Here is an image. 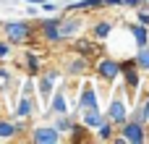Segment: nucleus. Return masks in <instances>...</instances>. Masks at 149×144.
<instances>
[{
    "label": "nucleus",
    "instance_id": "16",
    "mask_svg": "<svg viewBox=\"0 0 149 144\" xmlns=\"http://www.w3.org/2000/svg\"><path fill=\"white\" fill-rule=\"evenodd\" d=\"M89 71V60H86V55H73V58H68V63H65V73L68 76H84Z\"/></svg>",
    "mask_w": 149,
    "mask_h": 144
},
{
    "label": "nucleus",
    "instance_id": "3",
    "mask_svg": "<svg viewBox=\"0 0 149 144\" xmlns=\"http://www.w3.org/2000/svg\"><path fill=\"white\" fill-rule=\"evenodd\" d=\"M3 34H5V42L8 45H26L34 34L31 24L29 21H8L3 26Z\"/></svg>",
    "mask_w": 149,
    "mask_h": 144
},
{
    "label": "nucleus",
    "instance_id": "25",
    "mask_svg": "<svg viewBox=\"0 0 149 144\" xmlns=\"http://www.w3.org/2000/svg\"><path fill=\"white\" fill-rule=\"evenodd\" d=\"M134 18H136L139 24H147V26H149V10L144 8V5H141V8H136V16H134Z\"/></svg>",
    "mask_w": 149,
    "mask_h": 144
},
{
    "label": "nucleus",
    "instance_id": "4",
    "mask_svg": "<svg viewBox=\"0 0 149 144\" xmlns=\"http://www.w3.org/2000/svg\"><path fill=\"white\" fill-rule=\"evenodd\" d=\"M120 81H123V87H126L128 92H139V87H141V81H144V73L139 71V66H136L134 58L120 60Z\"/></svg>",
    "mask_w": 149,
    "mask_h": 144
},
{
    "label": "nucleus",
    "instance_id": "2",
    "mask_svg": "<svg viewBox=\"0 0 149 144\" xmlns=\"http://www.w3.org/2000/svg\"><path fill=\"white\" fill-rule=\"evenodd\" d=\"M94 76L102 84H115L120 79V60L118 58H110V55H102L94 63Z\"/></svg>",
    "mask_w": 149,
    "mask_h": 144
},
{
    "label": "nucleus",
    "instance_id": "10",
    "mask_svg": "<svg viewBox=\"0 0 149 144\" xmlns=\"http://www.w3.org/2000/svg\"><path fill=\"white\" fill-rule=\"evenodd\" d=\"M71 100H68V92L60 87V89H52L50 100H47V113L50 115H60V113H71Z\"/></svg>",
    "mask_w": 149,
    "mask_h": 144
},
{
    "label": "nucleus",
    "instance_id": "8",
    "mask_svg": "<svg viewBox=\"0 0 149 144\" xmlns=\"http://www.w3.org/2000/svg\"><path fill=\"white\" fill-rule=\"evenodd\" d=\"M58 81H60V71L58 68H50V71H45L37 79V94H39V100L45 105H47V100H50V94H52V89H55Z\"/></svg>",
    "mask_w": 149,
    "mask_h": 144
},
{
    "label": "nucleus",
    "instance_id": "23",
    "mask_svg": "<svg viewBox=\"0 0 149 144\" xmlns=\"http://www.w3.org/2000/svg\"><path fill=\"white\" fill-rule=\"evenodd\" d=\"M26 71H29L31 76H39V58H37L31 50L26 52Z\"/></svg>",
    "mask_w": 149,
    "mask_h": 144
},
{
    "label": "nucleus",
    "instance_id": "27",
    "mask_svg": "<svg viewBox=\"0 0 149 144\" xmlns=\"http://www.w3.org/2000/svg\"><path fill=\"white\" fill-rule=\"evenodd\" d=\"M139 105H141V110H144V115H147V123H149V94H144V97L139 100Z\"/></svg>",
    "mask_w": 149,
    "mask_h": 144
},
{
    "label": "nucleus",
    "instance_id": "11",
    "mask_svg": "<svg viewBox=\"0 0 149 144\" xmlns=\"http://www.w3.org/2000/svg\"><path fill=\"white\" fill-rule=\"evenodd\" d=\"M29 139L34 144H58V142H63V134L55 126H37V129H31Z\"/></svg>",
    "mask_w": 149,
    "mask_h": 144
},
{
    "label": "nucleus",
    "instance_id": "26",
    "mask_svg": "<svg viewBox=\"0 0 149 144\" xmlns=\"http://www.w3.org/2000/svg\"><path fill=\"white\" fill-rule=\"evenodd\" d=\"M5 58H10V45L0 42V60H5Z\"/></svg>",
    "mask_w": 149,
    "mask_h": 144
},
{
    "label": "nucleus",
    "instance_id": "28",
    "mask_svg": "<svg viewBox=\"0 0 149 144\" xmlns=\"http://www.w3.org/2000/svg\"><path fill=\"white\" fill-rule=\"evenodd\" d=\"M123 5H126V8H131V10H136V8H141L144 3H141V0H123Z\"/></svg>",
    "mask_w": 149,
    "mask_h": 144
},
{
    "label": "nucleus",
    "instance_id": "30",
    "mask_svg": "<svg viewBox=\"0 0 149 144\" xmlns=\"http://www.w3.org/2000/svg\"><path fill=\"white\" fill-rule=\"evenodd\" d=\"M105 3V8H120L123 5V0H102Z\"/></svg>",
    "mask_w": 149,
    "mask_h": 144
},
{
    "label": "nucleus",
    "instance_id": "1",
    "mask_svg": "<svg viewBox=\"0 0 149 144\" xmlns=\"http://www.w3.org/2000/svg\"><path fill=\"white\" fill-rule=\"evenodd\" d=\"M126 87L120 84L115 92H113V97H110V102H107V108H105V115H107V121L118 129L120 123H126L128 121V102H126Z\"/></svg>",
    "mask_w": 149,
    "mask_h": 144
},
{
    "label": "nucleus",
    "instance_id": "13",
    "mask_svg": "<svg viewBox=\"0 0 149 144\" xmlns=\"http://www.w3.org/2000/svg\"><path fill=\"white\" fill-rule=\"evenodd\" d=\"M79 121H81L89 131H94L97 126H102V123L107 121V115H105L102 108H89V110H81V113H79Z\"/></svg>",
    "mask_w": 149,
    "mask_h": 144
},
{
    "label": "nucleus",
    "instance_id": "12",
    "mask_svg": "<svg viewBox=\"0 0 149 144\" xmlns=\"http://www.w3.org/2000/svg\"><path fill=\"white\" fill-rule=\"evenodd\" d=\"M39 31H42V39H45V42H52V45L63 42V39H60V16H52V13H50V18H45V21L39 24Z\"/></svg>",
    "mask_w": 149,
    "mask_h": 144
},
{
    "label": "nucleus",
    "instance_id": "9",
    "mask_svg": "<svg viewBox=\"0 0 149 144\" xmlns=\"http://www.w3.org/2000/svg\"><path fill=\"white\" fill-rule=\"evenodd\" d=\"M89 108H100V89H97L92 81H86V84L79 89L76 113H81V110H89Z\"/></svg>",
    "mask_w": 149,
    "mask_h": 144
},
{
    "label": "nucleus",
    "instance_id": "29",
    "mask_svg": "<svg viewBox=\"0 0 149 144\" xmlns=\"http://www.w3.org/2000/svg\"><path fill=\"white\" fill-rule=\"evenodd\" d=\"M39 5H42V10H45V13H55V10H58V5H55V3H39Z\"/></svg>",
    "mask_w": 149,
    "mask_h": 144
},
{
    "label": "nucleus",
    "instance_id": "31",
    "mask_svg": "<svg viewBox=\"0 0 149 144\" xmlns=\"http://www.w3.org/2000/svg\"><path fill=\"white\" fill-rule=\"evenodd\" d=\"M8 76H10V73H8V71H5V68H0V81H5V79H8Z\"/></svg>",
    "mask_w": 149,
    "mask_h": 144
},
{
    "label": "nucleus",
    "instance_id": "20",
    "mask_svg": "<svg viewBox=\"0 0 149 144\" xmlns=\"http://www.w3.org/2000/svg\"><path fill=\"white\" fill-rule=\"evenodd\" d=\"M134 60H136V66H139V71L149 76V45H141V47H136V52H134Z\"/></svg>",
    "mask_w": 149,
    "mask_h": 144
},
{
    "label": "nucleus",
    "instance_id": "33",
    "mask_svg": "<svg viewBox=\"0 0 149 144\" xmlns=\"http://www.w3.org/2000/svg\"><path fill=\"white\" fill-rule=\"evenodd\" d=\"M141 3H144V5H147V3H149V0H141Z\"/></svg>",
    "mask_w": 149,
    "mask_h": 144
},
{
    "label": "nucleus",
    "instance_id": "5",
    "mask_svg": "<svg viewBox=\"0 0 149 144\" xmlns=\"http://www.w3.org/2000/svg\"><path fill=\"white\" fill-rule=\"evenodd\" d=\"M118 134L123 136V142L126 144H144L149 139V129L147 123H136V121H126V123H120L118 126Z\"/></svg>",
    "mask_w": 149,
    "mask_h": 144
},
{
    "label": "nucleus",
    "instance_id": "35",
    "mask_svg": "<svg viewBox=\"0 0 149 144\" xmlns=\"http://www.w3.org/2000/svg\"><path fill=\"white\" fill-rule=\"evenodd\" d=\"M147 45H149V42H147Z\"/></svg>",
    "mask_w": 149,
    "mask_h": 144
},
{
    "label": "nucleus",
    "instance_id": "34",
    "mask_svg": "<svg viewBox=\"0 0 149 144\" xmlns=\"http://www.w3.org/2000/svg\"><path fill=\"white\" fill-rule=\"evenodd\" d=\"M144 8H147V10H149V3H147V5H144Z\"/></svg>",
    "mask_w": 149,
    "mask_h": 144
},
{
    "label": "nucleus",
    "instance_id": "24",
    "mask_svg": "<svg viewBox=\"0 0 149 144\" xmlns=\"http://www.w3.org/2000/svg\"><path fill=\"white\" fill-rule=\"evenodd\" d=\"M128 121H136V123H147V115H144V110H141V105L136 102L134 108H128ZM149 126V123H147Z\"/></svg>",
    "mask_w": 149,
    "mask_h": 144
},
{
    "label": "nucleus",
    "instance_id": "22",
    "mask_svg": "<svg viewBox=\"0 0 149 144\" xmlns=\"http://www.w3.org/2000/svg\"><path fill=\"white\" fill-rule=\"evenodd\" d=\"M73 50L79 55H89L92 50H97V45H94V39H79V37H73Z\"/></svg>",
    "mask_w": 149,
    "mask_h": 144
},
{
    "label": "nucleus",
    "instance_id": "18",
    "mask_svg": "<svg viewBox=\"0 0 149 144\" xmlns=\"http://www.w3.org/2000/svg\"><path fill=\"white\" fill-rule=\"evenodd\" d=\"M128 34H131V39H134L136 47H141V45H147V42H149V26H147V24H139V21L131 24V26H128Z\"/></svg>",
    "mask_w": 149,
    "mask_h": 144
},
{
    "label": "nucleus",
    "instance_id": "19",
    "mask_svg": "<svg viewBox=\"0 0 149 144\" xmlns=\"http://www.w3.org/2000/svg\"><path fill=\"white\" fill-rule=\"evenodd\" d=\"M113 136H115V126H113L110 121H105L102 126H97V129L92 131V139H94V142H110Z\"/></svg>",
    "mask_w": 149,
    "mask_h": 144
},
{
    "label": "nucleus",
    "instance_id": "6",
    "mask_svg": "<svg viewBox=\"0 0 149 144\" xmlns=\"http://www.w3.org/2000/svg\"><path fill=\"white\" fill-rule=\"evenodd\" d=\"M37 113V102H34V94H31V79H26L24 81V92H21V97H18V105H16V118H31Z\"/></svg>",
    "mask_w": 149,
    "mask_h": 144
},
{
    "label": "nucleus",
    "instance_id": "32",
    "mask_svg": "<svg viewBox=\"0 0 149 144\" xmlns=\"http://www.w3.org/2000/svg\"><path fill=\"white\" fill-rule=\"evenodd\" d=\"M24 3H29V5H39L42 0H24Z\"/></svg>",
    "mask_w": 149,
    "mask_h": 144
},
{
    "label": "nucleus",
    "instance_id": "21",
    "mask_svg": "<svg viewBox=\"0 0 149 144\" xmlns=\"http://www.w3.org/2000/svg\"><path fill=\"white\" fill-rule=\"evenodd\" d=\"M68 134H71V142H84V139H92V131H89L81 121H76V123L71 126V131H68Z\"/></svg>",
    "mask_w": 149,
    "mask_h": 144
},
{
    "label": "nucleus",
    "instance_id": "17",
    "mask_svg": "<svg viewBox=\"0 0 149 144\" xmlns=\"http://www.w3.org/2000/svg\"><path fill=\"white\" fill-rule=\"evenodd\" d=\"M100 8H105L102 0H76L65 8V13H92V10H100Z\"/></svg>",
    "mask_w": 149,
    "mask_h": 144
},
{
    "label": "nucleus",
    "instance_id": "14",
    "mask_svg": "<svg viewBox=\"0 0 149 144\" xmlns=\"http://www.w3.org/2000/svg\"><path fill=\"white\" fill-rule=\"evenodd\" d=\"M24 118H0V142L16 139L18 131H24Z\"/></svg>",
    "mask_w": 149,
    "mask_h": 144
},
{
    "label": "nucleus",
    "instance_id": "15",
    "mask_svg": "<svg viewBox=\"0 0 149 144\" xmlns=\"http://www.w3.org/2000/svg\"><path fill=\"white\" fill-rule=\"evenodd\" d=\"M89 29H92V39H94V42H105V39L113 34L115 24H113L110 18H100V21H94Z\"/></svg>",
    "mask_w": 149,
    "mask_h": 144
},
{
    "label": "nucleus",
    "instance_id": "7",
    "mask_svg": "<svg viewBox=\"0 0 149 144\" xmlns=\"http://www.w3.org/2000/svg\"><path fill=\"white\" fill-rule=\"evenodd\" d=\"M81 29H84L81 13H65V16H60V39H73V37L81 34Z\"/></svg>",
    "mask_w": 149,
    "mask_h": 144
}]
</instances>
